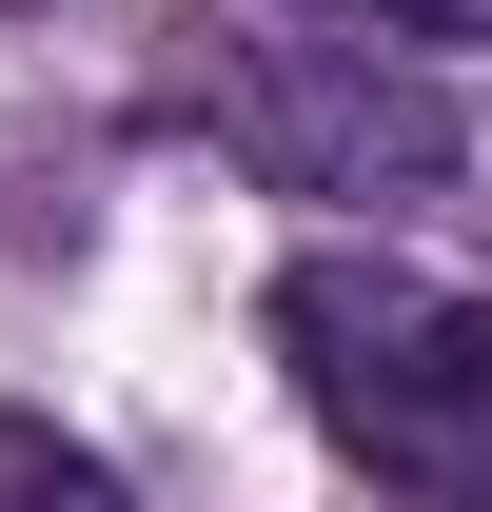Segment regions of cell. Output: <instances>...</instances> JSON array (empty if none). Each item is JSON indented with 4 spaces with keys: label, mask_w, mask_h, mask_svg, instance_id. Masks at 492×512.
Instances as JSON below:
<instances>
[{
    "label": "cell",
    "mask_w": 492,
    "mask_h": 512,
    "mask_svg": "<svg viewBox=\"0 0 492 512\" xmlns=\"http://www.w3.org/2000/svg\"><path fill=\"white\" fill-rule=\"evenodd\" d=\"M276 335H296L315 414H335L355 453L453 473V493L492 473V453H453L492 414V296H433V276H394V256H296V276H276Z\"/></svg>",
    "instance_id": "6da1fadb"
},
{
    "label": "cell",
    "mask_w": 492,
    "mask_h": 512,
    "mask_svg": "<svg viewBox=\"0 0 492 512\" xmlns=\"http://www.w3.org/2000/svg\"><path fill=\"white\" fill-rule=\"evenodd\" d=\"M217 138H237L256 178H296V197H414V178H473V138H453V99H433V60H394V40H237Z\"/></svg>",
    "instance_id": "7a4b0ae2"
},
{
    "label": "cell",
    "mask_w": 492,
    "mask_h": 512,
    "mask_svg": "<svg viewBox=\"0 0 492 512\" xmlns=\"http://www.w3.org/2000/svg\"><path fill=\"white\" fill-rule=\"evenodd\" d=\"M335 40H394V60H492V0H315Z\"/></svg>",
    "instance_id": "3957f363"
},
{
    "label": "cell",
    "mask_w": 492,
    "mask_h": 512,
    "mask_svg": "<svg viewBox=\"0 0 492 512\" xmlns=\"http://www.w3.org/2000/svg\"><path fill=\"white\" fill-rule=\"evenodd\" d=\"M0 512H119V473H99V453H60L40 414H0Z\"/></svg>",
    "instance_id": "277c9868"
},
{
    "label": "cell",
    "mask_w": 492,
    "mask_h": 512,
    "mask_svg": "<svg viewBox=\"0 0 492 512\" xmlns=\"http://www.w3.org/2000/svg\"><path fill=\"white\" fill-rule=\"evenodd\" d=\"M473 512H492V473H473Z\"/></svg>",
    "instance_id": "5b68a950"
}]
</instances>
